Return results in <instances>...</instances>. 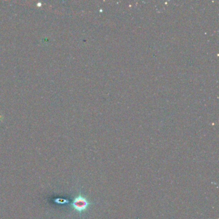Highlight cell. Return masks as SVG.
Listing matches in <instances>:
<instances>
[{"label":"cell","instance_id":"1","mask_svg":"<svg viewBox=\"0 0 219 219\" xmlns=\"http://www.w3.org/2000/svg\"><path fill=\"white\" fill-rule=\"evenodd\" d=\"M72 205L75 210L79 213H83L87 209L89 202L84 196L80 194L73 199Z\"/></svg>","mask_w":219,"mask_h":219}]
</instances>
